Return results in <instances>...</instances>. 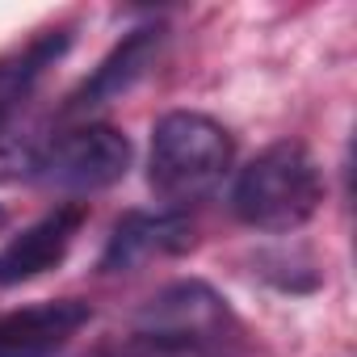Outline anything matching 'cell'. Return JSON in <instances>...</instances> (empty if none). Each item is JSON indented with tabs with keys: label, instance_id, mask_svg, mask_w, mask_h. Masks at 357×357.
I'll return each mask as SVG.
<instances>
[{
	"label": "cell",
	"instance_id": "3",
	"mask_svg": "<svg viewBox=\"0 0 357 357\" xmlns=\"http://www.w3.org/2000/svg\"><path fill=\"white\" fill-rule=\"evenodd\" d=\"M231 151L236 147L223 122L198 109H172L151 130L147 185L164 202H198L223 181Z\"/></svg>",
	"mask_w": 357,
	"mask_h": 357
},
{
	"label": "cell",
	"instance_id": "11",
	"mask_svg": "<svg viewBox=\"0 0 357 357\" xmlns=\"http://www.w3.org/2000/svg\"><path fill=\"white\" fill-rule=\"evenodd\" d=\"M0 227H5V206H0Z\"/></svg>",
	"mask_w": 357,
	"mask_h": 357
},
{
	"label": "cell",
	"instance_id": "10",
	"mask_svg": "<svg viewBox=\"0 0 357 357\" xmlns=\"http://www.w3.org/2000/svg\"><path fill=\"white\" fill-rule=\"evenodd\" d=\"M55 130L26 109L0 118V181H26V176H38L43 155L51 147Z\"/></svg>",
	"mask_w": 357,
	"mask_h": 357
},
{
	"label": "cell",
	"instance_id": "9",
	"mask_svg": "<svg viewBox=\"0 0 357 357\" xmlns=\"http://www.w3.org/2000/svg\"><path fill=\"white\" fill-rule=\"evenodd\" d=\"M68 47H72L68 30H43L22 51L0 59V118H9V114H17V109L30 105L38 80L47 76V68H55L63 59Z\"/></svg>",
	"mask_w": 357,
	"mask_h": 357
},
{
	"label": "cell",
	"instance_id": "7",
	"mask_svg": "<svg viewBox=\"0 0 357 357\" xmlns=\"http://www.w3.org/2000/svg\"><path fill=\"white\" fill-rule=\"evenodd\" d=\"M93 319L80 298L30 303L0 315V357H55L84 324Z\"/></svg>",
	"mask_w": 357,
	"mask_h": 357
},
{
	"label": "cell",
	"instance_id": "8",
	"mask_svg": "<svg viewBox=\"0 0 357 357\" xmlns=\"http://www.w3.org/2000/svg\"><path fill=\"white\" fill-rule=\"evenodd\" d=\"M160 43H164V30H160V26H139V30H130V34L93 68V76L68 97L63 118H84L89 109H101V105L118 101L122 93H130V89L143 80V72L151 68V59L160 55Z\"/></svg>",
	"mask_w": 357,
	"mask_h": 357
},
{
	"label": "cell",
	"instance_id": "4",
	"mask_svg": "<svg viewBox=\"0 0 357 357\" xmlns=\"http://www.w3.org/2000/svg\"><path fill=\"white\" fill-rule=\"evenodd\" d=\"M130 168V139L109 122H80L72 130H55L38 176L55 190L93 194L122 181Z\"/></svg>",
	"mask_w": 357,
	"mask_h": 357
},
{
	"label": "cell",
	"instance_id": "6",
	"mask_svg": "<svg viewBox=\"0 0 357 357\" xmlns=\"http://www.w3.org/2000/svg\"><path fill=\"white\" fill-rule=\"evenodd\" d=\"M194 244V223L181 211H130L114 223L105 252H101V273H126L139 269L155 257H176Z\"/></svg>",
	"mask_w": 357,
	"mask_h": 357
},
{
	"label": "cell",
	"instance_id": "5",
	"mask_svg": "<svg viewBox=\"0 0 357 357\" xmlns=\"http://www.w3.org/2000/svg\"><path fill=\"white\" fill-rule=\"evenodd\" d=\"M84 219H89V206L84 202H68V206L47 211L22 236H13L5 248H0V286H22V282L43 278L47 269H55L72 252Z\"/></svg>",
	"mask_w": 357,
	"mask_h": 357
},
{
	"label": "cell",
	"instance_id": "2",
	"mask_svg": "<svg viewBox=\"0 0 357 357\" xmlns=\"http://www.w3.org/2000/svg\"><path fill=\"white\" fill-rule=\"evenodd\" d=\"M319 202H324L319 164L294 139L265 147L236 176V190H231L236 219L257 231H294L319 211Z\"/></svg>",
	"mask_w": 357,
	"mask_h": 357
},
{
	"label": "cell",
	"instance_id": "1",
	"mask_svg": "<svg viewBox=\"0 0 357 357\" xmlns=\"http://www.w3.org/2000/svg\"><path fill=\"white\" fill-rule=\"evenodd\" d=\"M135 344L168 357H236L244 328L227 298L206 282H172L135 315Z\"/></svg>",
	"mask_w": 357,
	"mask_h": 357
}]
</instances>
